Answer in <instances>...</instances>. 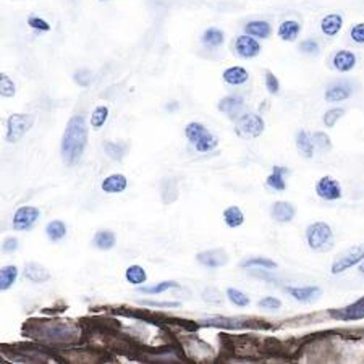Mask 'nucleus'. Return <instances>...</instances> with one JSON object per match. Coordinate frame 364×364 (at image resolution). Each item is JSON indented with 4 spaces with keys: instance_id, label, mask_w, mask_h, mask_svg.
<instances>
[{
    "instance_id": "1",
    "label": "nucleus",
    "mask_w": 364,
    "mask_h": 364,
    "mask_svg": "<svg viewBox=\"0 0 364 364\" xmlns=\"http://www.w3.org/2000/svg\"><path fill=\"white\" fill-rule=\"evenodd\" d=\"M26 337L49 343H73L78 338V328L67 321H38L31 319L23 326Z\"/></svg>"
},
{
    "instance_id": "2",
    "label": "nucleus",
    "mask_w": 364,
    "mask_h": 364,
    "mask_svg": "<svg viewBox=\"0 0 364 364\" xmlns=\"http://www.w3.org/2000/svg\"><path fill=\"white\" fill-rule=\"evenodd\" d=\"M87 144V125L83 115L70 119L62 139V157L67 166H75L83 156Z\"/></svg>"
},
{
    "instance_id": "3",
    "label": "nucleus",
    "mask_w": 364,
    "mask_h": 364,
    "mask_svg": "<svg viewBox=\"0 0 364 364\" xmlns=\"http://www.w3.org/2000/svg\"><path fill=\"white\" fill-rule=\"evenodd\" d=\"M185 133H186V138L195 144V148L199 152L213 151L217 148V143H219L214 134H210L208 130H205V127L201 125V123H196V122L188 123Z\"/></svg>"
},
{
    "instance_id": "4",
    "label": "nucleus",
    "mask_w": 364,
    "mask_h": 364,
    "mask_svg": "<svg viewBox=\"0 0 364 364\" xmlns=\"http://www.w3.org/2000/svg\"><path fill=\"white\" fill-rule=\"evenodd\" d=\"M306 238H308V245L314 251L331 250L333 243V235H332L331 227L324 224V222H316V224L309 225L306 230Z\"/></svg>"
},
{
    "instance_id": "5",
    "label": "nucleus",
    "mask_w": 364,
    "mask_h": 364,
    "mask_svg": "<svg viewBox=\"0 0 364 364\" xmlns=\"http://www.w3.org/2000/svg\"><path fill=\"white\" fill-rule=\"evenodd\" d=\"M34 123V117L29 114H15L11 115L7 122V141L9 143H16L20 141L25 133L31 130Z\"/></svg>"
},
{
    "instance_id": "6",
    "label": "nucleus",
    "mask_w": 364,
    "mask_h": 364,
    "mask_svg": "<svg viewBox=\"0 0 364 364\" xmlns=\"http://www.w3.org/2000/svg\"><path fill=\"white\" fill-rule=\"evenodd\" d=\"M361 259H364V245L350 248L348 251H345L343 255H340L336 262L332 264V274L345 272L346 269L353 267L355 264H358Z\"/></svg>"
},
{
    "instance_id": "7",
    "label": "nucleus",
    "mask_w": 364,
    "mask_h": 364,
    "mask_svg": "<svg viewBox=\"0 0 364 364\" xmlns=\"http://www.w3.org/2000/svg\"><path fill=\"white\" fill-rule=\"evenodd\" d=\"M41 215V210L38 208H33V205H23L15 213L14 217V228L18 232H25L33 228L36 224Z\"/></svg>"
},
{
    "instance_id": "8",
    "label": "nucleus",
    "mask_w": 364,
    "mask_h": 364,
    "mask_svg": "<svg viewBox=\"0 0 364 364\" xmlns=\"http://www.w3.org/2000/svg\"><path fill=\"white\" fill-rule=\"evenodd\" d=\"M331 318L337 321H358L364 318V296L342 309H331Z\"/></svg>"
},
{
    "instance_id": "9",
    "label": "nucleus",
    "mask_w": 364,
    "mask_h": 364,
    "mask_svg": "<svg viewBox=\"0 0 364 364\" xmlns=\"http://www.w3.org/2000/svg\"><path fill=\"white\" fill-rule=\"evenodd\" d=\"M316 193L327 201H336V199L342 198V188H340L338 181L332 177H324L318 181L316 185Z\"/></svg>"
},
{
    "instance_id": "10",
    "label": "nucleus",
    "mask_w": 364,
    "mask_h": 364,
    "mask_svg": "<svg viewBox=\"0 0 364 364\" xmlns=\"http://www.w3.org/2000/svg\"><path fill=\"white\" fill-rule=\"evenodd\" d=\"M238 128L242 133L251 134V136H259L264 132V120L256 114H245L238 119Z\"/></svg>"
},
{
    "instance_id": "11",
    "label": "nucleus",
    "mask_w": 364,
    "mask_h": 364,
    "mask_svg": "<svg viewBox=\"0 0 364 364\" xmlns=\"http://www.w3.org/2000/svg\"><path fill=\"white\" fill-rule=\"evenodd\" d=\"M196 259L203 264L205 267L217 269L225 266L228 262V256L224 250H210V251H203L196 256Z\"/></svg>"
},
{
    "instance_id": "12",
    "label": "nucleus",
    "mask_w": 364,
    "mask_h": 364,
    "mask_svg": "<svg viewBox=\"0 0 364 364\" xmlns=\"http://www.w3.org/2000/svg\"><path fill=\"white\" fill-rule=\"evenodd\" d=\"M235 47H237L238 55L243 57V58H252V57H256L261 52L259 43H257L255 38H250V36L238 38Z\"/></svg>"
},
{
    "instance_id": "13",
    "label": "nucleus",
    "mask_w": 364,
    "mask_h": 364,
    "mask_svg": "<svg viewBox=\"0 0 364 364\" xmlns=\"http://www.w3.org/2000/svg\"><path fill=\"white\" fill-rule=\"evenodd\" d=\"M208 326L225 327V328H242V327H255L250 318H210L205 321Z\"/></svg>"
},
{
    "instance_id": "14",
    "label": "nucleus",
    "mask_w": 364,
    "mask_h": 364,
    "mask_svg": "<svg viewBox=\"0 0 364 364\" xmlns=\"http://www.w3.org/2000/svg\"><path fill=\"white\" fill-rule=\"evenodd\" d=\"M356 65V55L353 52L350 50H340L337 52L336 55H333V67L338 72H350V70H353V67Z\"/></svg>"
},
{
    "instance_id": "15",
    "label": "nucleus",
    "mask_w": 364,
    "mask_h": 364,
    "mask_svg": "<svg viewBox=\"0 0 364 364\" xmlns=\"http://www.w3.org/2000/svg\"><path fill=\"white\" fill-rule=\"evenodd\" d=\"M287 291H289L296 301H301V303H308L311 299L318 298L321 295L319 287H296V289L295 287H289Z\"/></svg>"
},
{
    "instance_id": "16",
    "label": "nucleus",
    "mask_w": 364,
    "mask_h": 364,
    "mask_svg": "<svg viewBox=\"0 0 364 364\" xmlns=\"http://www.w3.org/2000/svg\"><path fill=\"white\" fill-rule=\"evenodd\" d=\"M25 275L26 279H29L34 284H43V282H47L50 279V274L46 267L39 266L36 262H29L25 266Z\"/></svg>"
},
{
    "instance_id": "17",
    "label": "nucleus",
    "mask_w": 364,
    "mask_h": 364,
    "mask_svg": "<svg viewBox=\"0 0 364 364\" xmlns=\"http://www.w3.org/2000/svg\"><path fill=\"white\" fill-rule=\"evenodd\" d=\"M272 217L277 222H290L295 217V208L290 203L279 201L272 205Z\"/></svg>"
},
{
    "instance_id": "18",
    "label": "nucleus",
    "mask_w": 364,
    "mask_h": 364,
    "mask_svg": "<svg viewBox=\"0 0 364 364\" xmlns=\"http://www.w3.org/2000/svg\"><path fill=\"white\" fill-rule=\"evenodd\" d=\"M242 109H243V99L240 96H228L219 102V110L220 112L227 114L228 117H237Z\"/></svg>"
},
{
    "instance_id": "19",
    "label": "nucleus",
    "mask_w": 364,
    "mask_h": 364,
    "mask_svg": "<svg viewBox=\"0 0 364 364\" xmlns=\"http://www.w3.org/2000/svg\"><path fill=\"white\" fill-rule=\"evenodd\" d=\"M342 26H343V18L337 14L327 15L321 23V29L326 36H336V34H338L340 29H342Z\"/></svg>"
},
{
    "instance_id": "20",
    "label": "nucleus",
    "mask_w": 364,
    "mask_h": 364,
    "mask_svg": "<svg viewBox=\"0 0 364 364\" xmlns=\"http://www.w3.org/2000/svg\"><path fill=\"white\" fill-rule=\"evenodd\" d=\"M351 96V87L346 83H338L333 85L327 90L326 92V99L328 102H338V101H345Z\"/></svg>"
},
{
    "instance_id": "21",
    "label": "nucleus",
    "mask_w": 364,
    "mask_h": 364,
    "mask_svg": "<svg viewBox=\"0 0 364 364\" xmlns=\"http://www.w3.org/2000/svg\"><path fill=\"white\" fill-rule=\"evenodd\" d=\"M125 188H127V177L120 173L110 175V177H107L102 181V190L105 193H122L125 191Z\"/></svg>"
},
{
    "instance_id": "22",
    "label": "nucleus",
    "mask_w": 364,
    "mask_h": 364,
    "mask_svg": "<svg viewBox=\"0 0 364 364\" xmlns=\"http://www.w3.org/2000/svg\"><path fill=\"white\" fill-rule=\"evenodd\" d=\"M314 141L311 139L309 134L306 132H299L298 136H296V148L298 152L301 154L303 157H306V159H311L314 154Z\"/></svg>"
},
{
    "instance_id": "23",
    "label": "nucleus",
    "mask_w": 364,
    "mask_h": 364,
    "mask_svg": "<svg viewBox=\"0 0 364 364\" xmlns=\"http://www.w3.org/2000/svg\"><path fill=\"white\" fill-rule=\"evenodd\" d=\"M245 31L250 34V36L259 38V39H266L271 36V25L267 21H251L245 26Z\"/></svg>"
},
{
    "instance_id": "24",
    "label": "nucleus",
    "mask_w": 364,
    "mask_h": 364,
    "mask_svg": "<svg viewBox=\"0 0 364 364\" xmlns=\"http://www.w3.org/2000/svg\"><path fill=\"white\" fill-rule=\"evenodd\" d=\"M224 80L228 85H235V86L243 85L248 81V72L242 67H232L224 72Z\"/></svg>"
},
{
    "instance_id": "25",
    "label": "nucleus",
    "mask_w": 364,
    "mask_h": 364,
    "mask_svg": "<svg viewBox=\"0 0 364 364\" xmlns=\"http://www.w3.org/2000/svg\"><path fill=\"white\" fill-rule=\"evenodd\" d=\"M161 191H162V201L164 204H170L172 201L177 199V180L173 178H164L161 183Z\"/></svg>"
},
{
    "instance_id": "26",
    "label": "nucleus",
    "mask_w": 364,
    "mask_h": 364,
    "mask_svg": "<svg viewBox=\"0 0 364 364\" xmlns=\"http://www.w3.org/2000/svg\"><path fill=\"white\" fill-rule=\"evenodd\" d=\"M301 31V25L298 21H284L279 28V36L284 41H295Z\"/></svg>"
},
{
    "instance_id": "27",
    "label": "nucleus",
    "mask_w": 364,
    "mask_h": 364,
    "mask_svg": "<svg viewBox=\"0 0 364 364\" xmlns=\"http://www.w3.org/2000/svg\"><path fill=\"white\" fill-rule=\"evenodd\" d=\"M92 245L99 250H112L115 246V235L110 230H101L96 233Z\"/></svg>"
},
{
    "instance_id": "28",
    "label": "nucleus",
    "mask_w": 364,
    "mask_h": 364,
    "mask_svg": "<svg viewBox=\"0 0 364 364\" xmlns=\"http://www.w3.org/2000/svg\"><path fill=\"white\" fill-rule=\"evenodd\" d=\"M18 277V269L15 266H5L0 271V290H9Z\"/></svg>"
},
{
    "instance_id": "29",
    "label": "nucleus",
    "mask_w": 364,
    "mask_h": 364,
    "mask_svg": "<svg viewBox=\"0 0 364 364\" xmlns=\"http://www.w3.org/2000/svg\"><path fill=\"white\" fill-rule=\"evenodd\" d=\"M284 173H289V168H282V167H274V172L271 177L267 178V185L272 188L275 191H284L287 185L284 180Z\"/></svg>"
},
{
    "instance_id": "30",
    "label": "nucleus",
    "mask_w": 364,
    "mask_h": 364,
    "mask_svg": "<svg viewBox=\"0 0 364 364\" xmlns=\"http://www.w3.org/2000/svg\"><path fill=\"white\" fill-rule=\"evenodd\" d=\"M224 219H225V224L232 228H237L243 224L245 220V215L242 210H240L237 205H232V208H228L225 213H224Z\"/></svg>"
},
{
    "instance_id": "31",
    "label": "nucleus",
    "mask_w": 364,
    "mask_h": 364,
    "mask_svg": "<svg viewBox=\"0 0 364 364\" xmlns=\"http://www.w3.org/2000/svg\"><path fill=\"white\" fill-rule=\"evenodd\" d=\"M46 233H47V237L52 240V242H58V240H62L67 235V227L63 222L54 220L46 227Z\"/></svg>"
},
{
    "instance_id": "32",
    "label": "nucleus",
    "mask_w": 364,
    "mask_h": 364,
    "mask_svg": "<svg viewBox=\"0 0 364 364\" xmlns=\"http://www.w3.org/2000/svg\"><path fill=\"white\" fill-rule=\"evenodd\" d=\"M104 149L107 152L110 159L114 161H122L123 157L127 154V144H122V143H112V141H107V143H104Z\"/></svg>"
},
{
    "instance_id": "33",
    "label": "nucleus",
    "mask_w": 364,
    "mask_h": 364,
    "mask_svg": "<svg viewBox=\"0 0 364 364\" xmlns=\"http://www.w3.org/2000/svg\"><path fill=\"white\" fill-rule=\"evenodd\" d=\"M125 277L130 284L139 285V284H144L146 279H148V275H146V271L141 266H130L127 269Z\"/></svg>"
},
{
    "instance_id": "34",
    "label": "nucleus",
    "mask_w": 364,
    "mask_h": 364,
    "mask_svg": "<svg viewBox=\"0 0 364 364\" xmlns=\"http://www.w3.org/2000/svg\"><path fill=\"white\" fill-rule=\"evenodd\" d=\"M224 39H225V38H224V33H222L220 29L210 28V29H208V31L204 33L203 43L210 46V47H215V46L224 44Z\"/></svg>"
},
{
    "instance_id": "35",
    "label": "nucleus",
    "mask_w": 364,
    "mask_h": 364,
    "mask_svg": "<svg viewBox=\"0 0 364 364\" xmlns=\"http://www.w3.org/2000/svg\"><path fill=\"white\" fill-rule=\"evenodd\" d=\"M170 289H180V285L177 282H162V284H157L154 287H141L139 291L141 293H146V295H157V293H162V291H167Z\"/></svg>"
},
{
    "instance_id": "36",
    "label": "nucleus",
    "mask_w": 364,
    "mask_h": 364,
    "mask_svg": "<svg viewBox=\"0 0 364 364\" xmlns=\"http://www.w3.org/2000/svg\"><path fill=\"white\" fill-rule=\"evenodd\" d=\"M107 117H109V109L104 107V105H101V107L94 109V112L91 115V125L94 130H101L102 125L105 122H107Z\"/></svg>"
},
{
    "instance_id": "37",
    "label": "nucleus",
    "mask_w": 364,
    "mask_h": 364,
    "mask_svg": "<svg viewBox=\"0 0 364 364\" xmlns=\"http://www.w3.org/2000/svg\"><path fill=\"white\" fill-rule=\"evenodd\" d=\"M15 91L16 90L14 81H11L5 73H0V94H2L4 97H14Z\"/></svg>"
},
{
    "instance_id": "38",
    "label": "nucleus",
    "mask_w": 364,
    "mask_h": 364,
    "mask_svg": "<svg viewBox=\"0 0 364 364\" xmlns=\"http://www.w3.org/2000/svg\"><path fill=\"white\" fill-rule=\"evenodd\" d=\"M203 299L205 303H210V304H219L224 303V296H222V293L215 289V287H209V289H205L203 291Z\"/></svg>"
},
{
    "instance_id": "39",
    "label": "nucleus",
    "mask_w": 364,
    "mask_h": 364,
    "mask_svg": "<svg viewBox=\"0 0 364 364\" xmlns=\"http://www.w3.org/2000/svg\"><path fill=\"white\" fill-rule=\"evenodd\" d=\"M252 266L275 269V267H277V264H275L271 259H267V257H251V259H246V261L242 262V267H252Z\"/></svg>"
},
{
    "instance_id": "40",
    "label": "nucleus",
    "mask_w": 364,
    "mask_h": 364,
    "mask_svg": "<svg viewBox=\"0 0 364 364\" xmlns=\"http://www.w3.org/2000/svg\"><path fill=\"white\" fill-rule=\"evenodd\" d=\"M227 296H228V299H230L233 304H237V306H240V308H245V306H248V304H250V298L246 296L245 293L240 291V290L228 289L227 290Z\"/></svg>"
},
{
    "instance_id": "41",
    "label": "nucleus",
    "mask_w": 364,
    "mask_h": 364,
    "mask_svg": "<svg viewBox=\"0 0 364 364\" xmlns=\"http://www.w3.org/2000/svg\"><path fill=\"white\" fill-rule=\"evenodd\" d=\"M343 114H345L343 109H332V110H328V112L324 115V123L327 125V128H332L333 125H336L337 120Z\"/></svg>"
},
{
    "instance_id": "42",
    "label": "nucleus",
    "mask_w": 364,
    "mask_h": 364,
    "mask_svg": "<svg viewBox=\"0 0 364 364\" xmlns=\"http://www.w3.org/2000/svg\"><path fill=\"white\" fill-rule=\"evenodd\" d=\"M313 141H314V144L318 146L319 149H322V151H326V149H331L332 148V143H331V138L327 136L326 133H314V138H313Z\"/></svg>"
},
{
    "instance_id": "43",
    "label": "nucleus",
    "mask_w": 364,
    "mask_h": 364,
    "mask_svg": "<svg viewBox=\"0 0 364 364\" xmlns=\"http://www.w3.org/2000/svg\"><path fill=\"white\" fill-rule=\"evenodd\" d=\"M266 87H267V91L271 92V94H277L279 90H280L279 80L275 78V75L271 73V72L266 73Z\"/></svg>"
},
{
    "instance_id": "44",
    "label": "nucleus",
    "mask_w": 364,
    "mask_h": 364,
    "mask_svg": "<svg viewBox=\"0 0 364 364\" xmlns=\"http://www.w3.org/2000/svg\"><path fill=\"white\" fill-rule=\"evenodd\" d=\"M351 39L358 44H364V23H358L353 28H351Z\"/></svg>"
},
{
    "instance_id": "45",
    "label": "nucleus",
    "mask_w": 364,
    "mask_h": 364,
    "mask_svg": "<svg viewBox=\"0 0 364 364\" xmlns=\"http://www.w3.org/2000/svg\"><path fill=\"white\" fill-rule=\"evenodd\" d=\"M28 23H29V26L34 28V29H39V31H49V29H50L49 23H47L46 20L38 18V16H31V18L28 20Z\"/></svg>"
},
{
    "instance_id": "46",
    "label": "nucleus",
    "mask_w": 364,
    "mask_h": 364,
    "mask_svg": "<svg viewBox=\"0 0 364 364\" xmlns=\"http://www.w3.org/2000/svg\"><path fill=\"white\" fill-rule=\"evenodd\" d=\"M91 80H92V76L90 72H87V70H81V72L75 73V81L81 86H90Z\"/></svg>"
},
{
    "instance_id": "47",
    "label": "nucleus",
    "mask_w": 364,
    "mask_h": 364,
    "mask_svg": "<svg viewBox=\"0 0 364 364\" xmlns=\"http://www.w3.org/2000/svg\"><path fill=\"white\" fill-rule=\"evenodd\" d=\"M141 304H144V306H152V308H180L181 306V304L177 301L162 303V301H148V299L141 301Z\"/></svg>"
},
{
    "instance_id": "48",
    "label": "nucleus",
    "mask_w": 364,
    "mask_h": 364,
    "mask_svg": "<svg viewBox=\"0 0 364 364\" xmlns=\"http://www.w3.org/2000/svg\"><path fill=\"white\" fill-rule=\"evenodd\" d=\"M261 308H266V309H279L280 306H282V301L280 299H277V298H272V296H267V298H264V299H261L259 303Z\"/></svg>"
},
{
    "instance_id": "49",
    "label": "nucleus",
    "mask_w": 364,
    "mask_h": 364,
    "mask_svg": "<svg viewBox=\"0 0 364 364\" xmlns=\"http://www.w3.org/2000/svg\"><path fill=\"white\" fill-rule=\"evenodd\" d=\"M301 50L306 52V54H318V52H319V44L316 43V41H313V39L303 41V43H301Z\"/></svg>"
},
{
    "instance_id": "50",
    "label": "nucleus",
    "mask_w": 364,
    "mask_h": 364,
    "mask_svg": "<svg viewBox=\"0 0 364 364\" xmlns=\"http://www.w3.org/2000/svg\"><path fill=\"white\" fill-rule=\"evenodd\" d=\"M2 248H4L5 252H14V251H16V250H18V240H16V238H7V240H5V242H4Z\"/></svg>"
},
{
    "instance_id": "51",
    "label": "nucleus",
    "mask_w": 364,
    "mask_h": 364,
    "mask_svg": "<svg viewBox=\"0 0 364 364\" xmlns=\"http://www.w3.org/2000/svg\"><path fill=\"white\" fill-rule=\"evenodd\" d=\"M360 271H361V272L364 274V262H363V264H361V266H360Z\"/></svg>"
},
{
    "instance_id": "52",
    "label": "nucleus",
    "mask_w": 364,
    "mask_h": 364,
    "mask_svg": "<svg viewBox=\"0 0 364 364\" xmlns=\"http://www.w3.org/2000/svg\"><path fill=\"white\" fill-rule=\"evenodd\" d=\"M101 2H104V0H101Z\"/></svg>"
}]
</instances>
